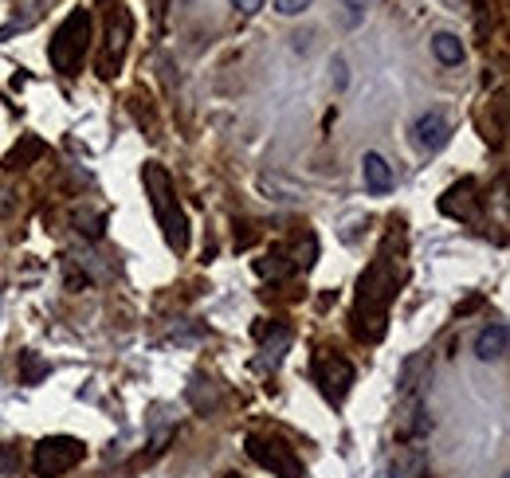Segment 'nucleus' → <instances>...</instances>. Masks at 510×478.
<instances>
[{
  "mask_svg": "<svg viewBox=\"0 0 510 478\" xmlns=\"http://www.w3.org/2000/svg\"><path fill=\"white\" fill-rule=\"evenodd\" d=\"M432 52H436V59H440L444 67L464 63V40H459V35H452V32H436V35H432Z\"/></svg>",
  "mask_w": 510,
  "mask_h": 478,
  "instance_id": "nucleus-14",
  "label": "nucleus"
},
{
  "mask_svg": "<svg viewBox=\"0 0 510 478\" xmlns=\"http://www.w3.org/2000/svg\"><path fill=\"white\" fill-rule=\"evenodd\" d=\"M428 373H432V357L428 353H412L405 365H400V400L405 397H420V385H428Z\"/></svg>",
  "mask_w": 510,
  "mask_h": 478,
  "instance_id": "nucleus-10",
  "label": "nucleus"
},
{
  "mask_svg": "<svg viewBox=\"0 0 510 478\" xmlns=\"http://www.w3.org/2000/svg\"><path fill=\"white\" fill-rule=\"evenodd\" d=\"M311 8V0H275V12L279 16H299V12Z\"/></svg>",
  "mask_w": 510,
  "mask_h": 478,
  "instance_id": "nucleus-20",
  "label": "nucleus"
},
{
  "mask_svg": "<svg viewBox=\"0 0 510 478\" xmlns=\"http://www.w3.org/2000/svg\"><path fill=\"white\" fill-rule=\"evenodd\" d=\"M393 298H397V267L381 251L358 282V310H353V321H358V326H353V333H358L361 341H377L385 333V314H389V302H393Z\"/></svg>",
  "mask_w": 510,
  "mask_h": 478,
  "instance_id": "nucleus-1",
  "label": "nucleus"
},
{
  "mask_svg": "<svg viewBox=\"0 0 510 478\" xmlns=\"http://www.w3.org/2000/svg\"><path fill=\"white\" fill-rule=\"evenodd\" d=\"M141 181H146V196L153 205V216H158V228L165 232V244L181 255V251H188V220H185L181 205H177V188H173L169 169L161 161H146Z\"/></svg>",
  "mask_w": 510,
  "mask_h": 478,
  "instance_id": "nucleus-2",
  "label": "nucleus"
},
{
  "mask_svg": "<svg viewBox=\"0 0 510 478\" xmlns=\"http://www.w3.org/2000/svg\"><path fill=\"white\" fill-rule=\"evenodd\" d=\"M440 208L447 216H459V220H476L479 216V196H476V181H459L444 193Z\"/></svg>",
  "mask_w": 510,
  "mask_h": 478,
  "instance_id": "nucleus-9",
  "label": "nucleus"
},
{
  "mask_svg": "<svg viewBox=\"0 0 510 478\" xmlns=\"http://www.w3.org/2000/svg\"><path fill=\"white\" fill-rule=\"evenodd\" d=\"M393 478H428V455H424V444H400L397 447Z\"/></svg>",
  "mask_w": 510,
  "mask_h": 478,
  "instance_id": "nucleus-13",
  "label": "nucleus"
},
{
  "mask_svg": "<svg viewBox=\"0 0 510 478\" xmlns=\"http://www.w3.org/2000/svg\"><path fill=\"white\" fill-rule=\"evenodd\" d=\"M294 271V259H287V251L275 247L267 259H259V274H271V279H283V274Z\"/></svg>",
  "mask_w": 510,
  "mask_h": 478,
  "instance_id": "nucleus-18",
  "label": "nucleus"
},
{
  "mask_svg": "<svg viewBox=\"0 0 510 478\" xmlns=\"http://www.w3.org/2000/svg\"><path fill=\"white\" fill-rule=\"evenodd\" d=\"M130 35H134V20H130V8L122 5V0H114L111 12H106V47H102V59H99V75H106V79L118 75Z\"/></svg>",
  "mask_w": 510,
  "mask_h": 478,
  "instance_id": "nucleus-5",
  "label": "nucleus"
},
{
  "mask_svg": "<svg viewBox=\"0 0 510 478\" xmlns=\"http://www.w3.org/2000/svg\"><path fill=\"white\" fill-rule=\"evenodd\" d=\"M79 463H82V444L75 435H47L32 451V471L40 478H59V474L75 471Z\"/></svg>",
  "mask_w": 510,
  "mask_h": 478,
  "instance_id": "nucleus-4",
  "label": "nucleus"
},
{
  "mask_svg": "<svg viewBox=\"0 0 510 478\" xmlns=\"http://www.w3.org/2000/svg\"><path fill=\"white\" fill-rule=\"evenodd\" d=\"M412 138H417V146L420 149H444L447 146V138H452V126H447V118L440 110H428V114H420L417 118V126H412Z\"/></svg>",
  "mask_w": 510,
  "mask_h": 478,
  "instance_id": "nucleus-8",
  "label": "nucleus"
},
{
  "mask_svg": "<svg viewBox=\"0 0 510 478\" xmlns=\"http://www.w3.org/2000/svg\"><path fill=\"white\" fill-rule=\"evenodd\" d=\"M334 71H338V82L346 87V63H342V59H334Z\"/></svg>",
  "mask_w": 510,
  "mask_h": 478,
  "instance_id": "nucleus-22",
  "label": "nucleus"
},
{
  "mask_svg": "<svg viewBox=\"0 0 510 478\" xmlns=\"http://www.w3.org/2000/svg\"><path fill=\"white\" fill-rule=\"evenodd\" d=\"M506 345H510L506 326H503V321H491V326H483L479 338H476V357H479V361H503Z\"/></svg>",
  "mask_w": 510,
  "mask_h": 478,
  "instance_id": "nucleus-12",
  "label": "nucleus"
},
{
  "mask_svg": "<svg viewBox=\"0 0 510 478\" xmlns=\"http://www.w3.org/2000/svg\"><path fill=\"white\" fill-rule=\"evenodd\" d=\"M35 158H43V141H40V138H24L20 146L5 158V169H12V173H16V169H28Z\"/></svg>",
  "mask_w": 510,
  "mask_h": 478,
  "instance_id": "nucleus-15",
  "label": "nucleus"
},
{
  "mask_svg": "<svg viewBox=\"0 0 510 478\" xmlns=\"http://www.w3.org/2000/svg\"><path fill=\"white\" fill-rule=\"evenodd\" d=\"M232 8L240 12V16H255V12L264 8V0H232Z\"/></svg>",
  "mask_w": 510,
  "mask_h": 478,
  "instance_id": "nucleus-21",
  "label": "nucleus"
},
{
  "mask_svg": "<svg viewBox=\"0 0 510 478\" xmlns=\"http://www.w3.org/2000/svg\"><path fill=\"white\" fill-rule=\"evenodd\" d=\"M287 349H291V330H287V326H279V321H275V326H271V338H264V365L275 368V365L283 361V353H287Z\"/></svg>",
  "mask_w": 510,
  "mask_h": 478,
  "instance_id": "nucleus-16",
  "label": "nucleus"
},
{
  "mask_svg": "<svg viewBox=\"0 0 510 478\" xmlns=\"http://www.w3.org/2000/svg\"><path fill=\"white\" fill-rule=\"evenodd\" d=\"M247 455L259 467L279 474V478H303V463L294 455V447H287L283 439H267V435H247Z\"/></svg>",
  "mask_w": 510,
  "mask_h": 478,
  "instance_id": "nucleus-6",
  "label": "nucleus"
},
{
  "mask_svg": "<svg viewBox=\"0 0 510 478\" xmlns=\"http://www.w3.org/2000/svg\"><path fill=\"white\" fill-rule=\"evenodd\" d=\"M338 5H342V8H346V16H350V24H358V20L365 16V12H370V8L377 5V0H338Z\"/></svg>",
  "mask_w": 510,
  "mask_h": 478,
  "instance_id": "nucleus-19",
  "label": "nucleus"
},
{
  "mask_svg": "<svg viewBox=\"0 0 510 478\" xmlns=\"http://www.w3.org/2000/svg\"><path fill=\"white\" fill-rule=\"evenodd\" d=\"M87 47H91V8H71L67 20L52 35L47 59H52V67L59 75H79Z\"/></svg>",
  "mask_w": 510,
  "mask_h": 478,
  "instance_id": "nucleus-3",
  "label": "nucleus"
},
{
  "mask_svg": "<svg viewBox=\"0 0 510 478\" xmlns=\"http://www.w3.org/2000/svg\"><path fill=\"white\" fill-rule=\"evenodd\" d=\"M361 177H365V188H370L373 196L393 193V185H397V177H393V169H389V161L381 158V153H365L361 158Z\"/></svg>",
  "mask_w": 510,
  "mask_h": 478,
  "instance_id": "nucleus-11",
  "label": "nucleus"
},
{
  "mask_svg": "<svg viewBox=\"0 0 510 478\" xmlns=\"http://www.w3.org/2000/svg\"><path fill=\"white\" fill-rule=\"evenodd\" d=\"M47 373H52V365H47L40 353H32V349L20 353V385H40Z\"/></svg>",
  "mask_w": 510,
  "mask_h": 478,
  "instance_id": "nucleus-17",
  "label": "nucleus"
},
{
  "mask_svg": "<svg viewBox=\"0 0 510 478\" xmlns=\"http://www.w3.org/2000/svg\"><path fill=\"white\" fill-rule=\"evenodd\" d=\"M314 380L322 385V397L342 404L346 400V392L353 385V365L346 361V357H334V353H322L314 361Z\"/></svg>",
  "mask_w": 510,
  "mask_h": 478,
  "instance_id": "nucleus-7",
  "label": "nucleus"
}]
</instances>
